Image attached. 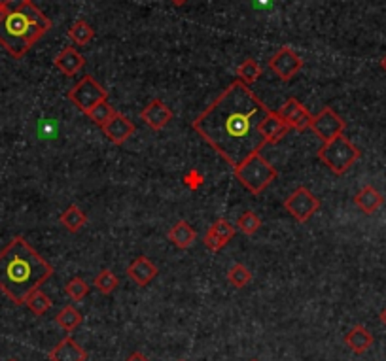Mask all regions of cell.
Instances as JSON below:
<instances>
[{
    "instance_id": "1",
    "label": "cell",
    "mask_w": 386,
    "mask_h": 361,
    "mask_svg": "<svg viewBox=\"0 0 386 361\" xmlns=\"http://www.w3.org/2000/svg\"><path fill=\"white\" fill-rule=\"evenodd\" d=\"M271 110L254 91L235 80L223 89L207 110L193 119L192 127L216 154L235 169L250 155L260 154L267 141L260 134V123Z\"/></svg>"
},
{
    "instance_id": "2",
    "label": "cell",
    "mask_w": 386,
    "mask_h": 361,
    "mask_svg": "<svg viewBox=\"0 0 386 361\" xmlns=\"http://www.w3.org/2000/svg\"><path fill=\"white\" fill-rule=\"evenodd\" d=\"M53 274V267L23 236H14L0 251V291L15 305H25Z\"/></svg>"
},
{
    "instance_id": "3",
    "label": "cell",
    "mask_w": 386,
    "mask_h": 361,
    "mask_svg": "<svg viewBox=\"0 0 386 361\" xmlns=\"http://www.w3.org/2000/svg\"><path fill=\"white\" fill-rule=\"evenodd\" d=\"M44 34L23 12H4L0 19V44L15 59H21Z\"/></svg>"
},
{
    "instance_id": "4",
    "label": "cell",
    "mask_w": 386,
    "mask_h": 361,
    "mask_svg": "<svg viewBox=\"0 0 386 361\" xmlns=\"http://www.w3.org/2000/svg\"><path fill=\"white\" fill-rule=\"evenodd\" d=\"M233 174L254 195L263 193L265 187H269L276 180V169L260 154H254L245 159L238 167L233 169Z\"/></svg>"
},
{
    "instance_id": "5",
    "label": "cell",
    "mask_w": 386,
    "mask_h": 361,
    "mask_svg": "<svg viewBox=\"0 0 386 361\" xmlns=\"http://www.w3.org/2000/svg\"><path fill=\"white\" fill-rule=\"evenodd\" d=\"M360 157H362L360 147L354 146L345 134L337 136L334 141L324 142V146L318 149L320 161L324 163L327 169L332 170L334 174H337V176L345 174Z\"/></svg>"
},
{
    "instance_id": "6",
    "label": "cell",
    "mask_w": 386,
    "mask_h": 361,
    "mask_svg": "<svg viewBox=\"0 0 386 361\" xmlns=\"http://www.w3.org/2000/svg\"><path fill=\"white\" fill-rule=\"evenodd\" d=\"M106 99H108V93L93 76H83L82 80L68 91V101L83 114H88L93 106L104 103Z\"/></svg>"
},
{
    "instance_id": "7",
    "label": "cell",
    "mask_w": 386,
    "mask_h": 361,
    "mask_svg": "<svg viewBox=\"0 0 386 361\" xmlns=\"http://www.w3.org/2000/svg\"><path fill=\"white\" fill-rule=\"evenodd\" d=\"M284 208L288 210L294 220L305 223L320 210V199L314 197V193L309 192L305 185H299L288 199L284 200Z\"/></svg>"
},
{
    "instance_id": "8",
    "label": "cell",
    "mask_w": 386,
    "mask_h": 361,
    "mask_svg": "<svg viewBox=\"0 0 386 361\" xmlns=\"http://www.w3.org/2000/svg\"><path fill=\"white\" fill-rule=\"evenodd\" d=\"M311 129L312 133L316 134V136H320L322 141L329 142L345 133L347 123L343 121L341 116H339L334 108L326 106V108H322L316 116H312Z\"/></svg>"
},
{
    "instance_id": "9",
    "label": "cell",
    "mask_w": 386,
    "mask_h": 361,
    "mask_svg": "<svg viewBox=\"0 0 386 361\" xmlns=\"http://www.w3.org/2000/svg\"><path fill=\"white\" fill-rule=\"evenodd\" d=\"M269 68L281 78L283 81H290L296 78L299 70L303 68V61L292 48L283 45L278 52L269 59Z\"/></svg>"
},
{
    "instance_id": "10",
    "label": "cell",
    "mask_w": 386,
    "mask_h": 361,
    "mask_svg": "<svg viewBox=\"0 0 386 361\" xmlns=\"http://www.w3.org/2000/svg\"><path fill=\"white\" fill-rule=\"evenodd\" d=\"M276 116L283 119L290 129H297V131L309 129L312 121V116L309 114V110H307L297 99H294V96L288 99V101L276 110Z\"/></svg>"
},
{
    "instance_id": "11",
    "label": "cell",
    "mask_w": 386,
    "mask_h": 361,
    "mask_svg": "<svg viewBox=\"0 0 386 361\" xmlns=\"http://www.w3.org/2000/svg\"><path fill=\"white\" fill-rule=\"evenodd\" d=\"M141 119L154 131H161L171 123L172 110L161 99H152L141 112Z\"/></svg>"
},
{
    "instance_id": "12",
    "label": "cell",
    "mask_w": 386,
    "mask_h": 361,
    "mask_svg": "<svg viewBox=\"0 0 386 361\" xmlns=\"http://www.w3.org/2000/svg\"><path fill=\"white\" fill-rule=\"evenodd\" d=\"M103 131L104 134L108 136V141H110L112 144L121 146V144H125V142L133 136L136 127H134V123L131 119H127L123 114L116 112V114L112 116L110 121L103 127Z\"/></svg>"
},
{
    "instance_id": "13",
    "label": "cell",
    "mask_w": 386,
    "mask_h": 361,
    "mask_svg": "<svg viewBox=\"0 0 386 361\" xmlns=\"http://www.w3.org/2000/svg\"><path fill=\"white\" fill-rule=\"evenodd\" d=\"M157 273H159L157 267L154 265L148 258H144V256L136 258L131 265L127 267V276H129L136 286H141V288L148 286L150 282L156 278Z\"/></svg>"
},
{
    "instance_id": "14",
    "label": "cell",
    "mask_w": 386,
    "mask_h": 361,
    "mask_svg": "<svg viewBox=\"0 0 386 361\" xmlns=\"http://www.w3.org/2000/svg\"><path fill=\"white\" fill-rule=\"evenodd\" d=\"M53 65L59 68L61 72L65 74V76H68V78H72V76H76V74L80 72L83 68V65H85V59H83V55L76 48H72V45H67L63 52L55 57V61H53Z\"/></svg>"
},
{
    "instance_id": "15",
    "label": "cell",
    "mask_w": 386,
    "mask_h": 361,
    "mask_svg": "<svg viewBox=\"0 0 386 361\" xmlns=\"http://www.w3.org/2000/svg\"><path fill=\"white\" fill-rule=\"evenodd\" d=\"M50 361H88V352L72 337H67L50 352Z\"/></svg>"
},
{
    "instance_id": "16",
    "label": "cell",
    "mask_w": 386,
    "mask_h": 361,
    "mask_svg": "<svg viewBox=\"0 0 386 361\" xmlns=\"http://www.w3.org/2000/svg\"><path fill=\"white\" fill-rule=\"evenodd\" d=\"M290 127L283 119L276 116V112H271L267 118L260 123V134L267 141V144H276L288 134Z\"/></svg>"
},
{
    "instance_id": "17",
    "label": "cell",
    "mask_w": 386,
    "mask_h": 361,
    "mask_svg": "<svg viewBox=\"0 0 386 361\" xmlns=\"http://www.w3.org/2000/svg\"><path fill=\"white\" fill-rule=\"evenodd\" d=\"M383 203H385V197H383L380 192H377L373 185H364V187L356 193V197H354V205H356L365 216L375 214V212L383 207Z\"/></svg>"
},
{
    "instance_id": "18",
    "label": "cell",
    "mask_w": 386,
    "mask_h": 361,
    "mask_svg": "<svg viewBox=\"0 0 386 361\" xmlns=\"http://www.w3.org/2000/svg\"><path fill=\"white\" fill-rule=\"evenodd\" d=\"M373 342H375L373 335L365 329L364 325H354V327L345 335V344H347L356 355L365 354V352L373 347Z\"/></svg>"
},
{
    "instance_id": "19",
    "label": "cell",
    "mask_w": 386,
    "mask_h": 361,
    "mask_svg": "<svg viewBox=\"0 0 386 361\" xmlns=\"http://www.w3.org/2000/svg\"><path fill=\"white\" fill-rule=\"evenodd\" d=\"M195 238H197L195 229H193L186 220L176 221L171 227V231H169V240H171L179 250H187V248L195 243Z\"/></svg>"
},
{
    "instance_id": "20",
    "label": "cell",
    "mask_w": 386,
    "mask_h": 361,
    "mask_svg": "<svg viewBox=\"0 0 386 361\" xmlns=\"http://www.w3.org/2000/svg\"><path fill=\"white\" fill-rule=\"evenodd\" d=\"M61 225L67 229L68 233H80L85 223H88V216L83 214L82 208L76 207V205H70V207L61 214L59 218Z\"/></svg>"
},
{
    "instance_id": "21",
    "label": "cell",
    "mask_w": 386,
    "mask_h": 361,
    "mask_svg": "<svg viewBox=\"0 0 386 361\" xmlns=\"http://www.w3.org/2000/svg\"><path fill=\"white\" fill-rule=\"evenodd\" d=\"M82 312L76 309V307H72V305H67L65 309L59 310V314L55 316V322H57V325L59 327H63L67 333H72L78 327V325L82 324Z\"/></svg>"
},
{
    "instance_id": "22",
    "label": "cell",
    "mask_w": 386,
    "mask_h": 361,
    "mask_svg": "<svg viewBox=\"0 0 386 361\" xmlns=\"http://www.w3.org/2000/svg\"><path fill=\"white\" fill-rule=\"evenodd\" d=\"M68 38L74 42L76 45H88L95 38V30L91 27L90 23L78 19V21L68 29Z\"/></svg>"
},
{
    "instance_id": "23",
    "label": "cell",
    "mask_w": 386,
    "mask_h": 361,
    "mask_svg": "<svg viewBox=\"0 0 386 361\" xmlns=\"http://www.w3.org/2000/svg\"><path fill=\"white\" fill-rule=\"evenodd\" d=\"M25 305L29 307V310L34 314V316H44L48 310L52 309V299L48 297V295L42 291V289L38 288L34 289L32 293L27 297V301H25Z\"/></svg>"
},
{
    "instance_id": "24",
    "label": "cell",
    "mask_w": 386,
    "mask_h": 361,
    "mask_svg": "<svg viewBox=\"0 0 386 361\" xmlns=\"http://www.w3.org/2000/svg\"><path fill=\"white\" fill-rule=\"evenodd\" d=\"M227 280H230V284L233 288L243 289L252 280V273H250L243 263H235V265L227 271Z\"/></svg>"
},
{
    "instance_id": "25",
    "label": "cell",
    "mask_w": 386,
    "mask_h": 361,
    "mask_svg": "<svg viewBox=\"0 0 386 361\" xmlns=\"http://www.w3.org/2000/svg\"><path fill=\"white\" fill-rule=\"evenodd\" d=\"M93 284H95V288L103 295H110L112 291L119 286V278L112 273L110 269H103V271L95 276V282H93Z\"/></svg>"
},
{
    "instance_id": "26",
    "label": "cell",
    "mask_w": 386,
    "mask_h": 361,
    "mask_svg": "<svg viewBox=\"0 0 386 361\" xmlns=\"http://www.w3.org/2000/svg\"><path fill=\"white\" fill-rule=\"evenodd\" d=\"M237 76L243 83L250 85L261 76V67L254 59H246L245 63H241L237 67Z\"/></svg>"
},
{
    "instance_id": "27",
    "label": "cell",
    "mask_w": 386,
    "mask_h": 361,
    "mask_svg": "<svg viewBox=\"0 0 386 361\" xmlns=\"http://www.w3.org/2000/svg\"><path fill=\"white\" fill-rule=\"evenodd\" d=\"M114 114H116V110H114L110 104L104 101V103L96 104V106H93V108L88 112V118H90L95 125H99L101 129H103V127L110 121Z\"/></svg>"
},
{
    "instance_id": "28",
    "label": "cell",
    "mask_w": 386,
    "mask_h": 361,
    "mask_svg": "<svg viewBox=\"0 0 386 361\" xmlns=\"http://www.w3.org/2000/svg\"><path fill=\"white\" fill-rule=\"evenodd\" d=\"M23 14L29 17V21H32L37 27H40V29L44 30V32H48V30L52 29V21H50V17L48 15H44L40 10H38L34 4H32V0H30L27 6L23 8L21 10Z\"/></svg>"
},
{
    "instance_id": "29",
    "label": "cell",
    "mask_w": 386,
    "mask_h": 361,
    "mask_svg": "<svg viewBox=\"0 0 386 361\" xmlns=\"http://www.w3.org/2000/svg\"><path fill=\"white\" fill-rule=\"evenodd\" d=\"M65 291H67V295L72 301H83V299L88 297V293H90V286H88L80 276H74L72 280L67 282Z\"/></svg>"
},
{
    "instance_id": "30",
    "label": "cell",
    "mask_w": 386,
    "mask_h": 361,
    "mask_svg": "<svg viewBox=\"0 0 386 361\" xmlns=\"http://www.w3.org/2000/svg\"><path fill=\"white\" fill-rule=\"evenodd\" d=\"M237 227L245 233V235H254L258 233L261 227V220L254 212H245L243 216L237 218Z\"/></svg>"
},
{
    "instance_id": "31",
    "label": "cell",
    "mask_w": 386,
    "mask_h": 361,
    "mask_svg": "<svg viewBox=\"0 0 386 361\" xmlns=\"http://www.w3.org/2000/svg\"><path fill=\"white\" fill-rule=\"evenodd\" d=\"M210 231L220 236V238H222V240L225 244L230 243L231 238L235 236V227H233V225H231V223L227 220H223V218H220V220H216L214 223L210 225Z\"/></svg>"
},
{
    "instance_id": "32",
    "label": "cell",
    "mask_w": 386,
    "mask_h": 361,
    "mask_svg": "<svg viewBox=\"0 0 386 361\" xmlns=\"http://www.w3.org/2000/svg\"><path fill=\"white\" fill-rule=\"evenodd\" d=\"M203 244H205V248H208L210 251H220L223 246H225V243H223L222 238L216 235V233H212L210 229H208L207 235L203 238Z\"/></svg>"
},
{
    "instance_id": "33",
    "label": "cell",
    "mask_w": 386,
    "mask_h": 361,
    "mask_svg": "<svg viewBox=\"0 0 386 361\" xmlns=\"http://www.w3.org/2000/svg\"><path fill=\"white\" fill-rule=\"evenodd\" d=\"M184 184H186L190 189H197V187L203 185V176H201L197 170H192V172L184 178Z\"/></svg>"
},
{
    "instance_id": "34",
    "label": "cell",
    "mask_w": 386,
    "mask_h": 361,
    "mask_svg": "<svg viewBox=\"0 0 386 361\" xmlns=\"http://www.w3.org/2000/svg\"><path fill=\"white\" fill-rule=\"evenodd\" d=\"M127 361H148V360H146L141 352H134V354H131L129 358H127Z\"/></svg>"
},
{
    "instance_id": "35",
    "label": "cell",
    "mask_w": 386,
    "mask_h": 361,
    "mask_svg": "<svg viewBox=\"0 0 386 361\" xmlns=\"http://www.w3.org/2000/svg\"><path fill=\"white\" fill-rule=\"evenodd\" d=\"M379 320H380V324L385 325L386 327V307L383 310H380V314H379Z\"/></svg>"
},
{
    "instance_id": "36",
    "label": "cell",
    "mask_w": 386,
    "mask_h": 361,
    "mask_svg": "<svg viewBox=\"0 0 386 361\" xmlns=\"http://www.w3.org/2000/svg\"><path fill=\"white\" fill-rule=\"evenodd\" d=\"M171 2H172V4H174V6H184L187 0H171Z\"/></svg>"
},
{
    "instance_id": "37",
    "label": "cell",
    "mask_w": 386,
    "mask_h": 361,
    "mask_svg": "<svg viewBox=\"0 0 386 361\" xmlns=\"http://www.w3.org/2000/svg\"><path fill=\"white\" fill-rule=\"evenodd\" d=\"M380 68H383V70H385V72H386V55H385V57H383V59H380Z\"/></svg>"
},
{
    "instance_id": "38",
    "label": "cell",
    "mask_w": 386,
    "mask_h": 361,
    "mask_svg": "<svg viewBox=\"0 0 386 361\" xmlns=\"http://www.w3.org/2000/svg\"><path fill=\"white\" fill-rule=\"evenodd\" d=\"M8 2H10V0H0V6L4 8V6H6V4H8Z\"/></svg>"
},
{
    "instance_id": "39",
    "label": "cell",
    "mask_w": 386,
    "mask_h": 361,
    "mask_svg": "<svg viewBox=\"0 0 386 361\" xmlns=\"http://www.w3.org/2000/svg\"><path fill=\"white\" fill-rule=\"evenodd\" d=\"M2 17H4V8L0 6V19H2Z\"/></svg>"
},
{
    "instance_id": "40",
    "label": "cell",
    "mask_w": 386,
    "mask_h": 361,
    "mask_svg": "<svg viewBox=\"0 0 386 361\" xmlns=\"http://www.w3.org/2000/svg\"><path fill=\"white\" fill-rule=\"evenodd\" d=\"M8 361H17V360H8Z\"/></svg>"
},
{
    "instance_id": "41",
    "label": "cell",
    "mask_w": 386,
    "mask_h": 361,
    "mask_svg": "<svg viewBox=\"0 0 386 361\" xmlns=\"http://www.w3.org/2000/svg\"><path fill=\"white\" fill-rule=\"evenodd\" d=\"M250 361H260V360H250Z\"/></svg>"
}]
</instances>
